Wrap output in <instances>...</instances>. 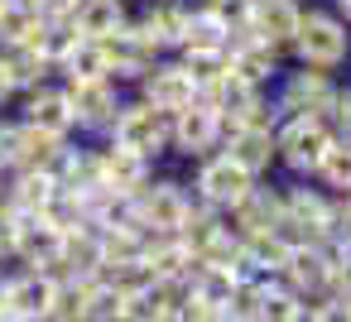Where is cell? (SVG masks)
Wrapping results in <instances>:
<instances>
[{"mask_svg": "<svg viewBox=\"0 0 351 322\" xmlns=\"http://www.w3.org/2000/svg\"><path fill=\"white\" fill-rule=\"evenodd\" d=\"M313 308H317V322H351V298L327 293V298H317Z\"/></svg>", "mask_w": 351, "mask_h": 322, "instance_id": "8d00e7d4", "label": "cell"}, {"mask_svg": "<svg viewBox=\"0 0 351 322\" xmlns=\"http://www.w3.org/2000/svg\"><path fill=\"white\" fill-rule=\"evenodd\" d=\"M337 5H341V10H346V15H351V0H337Z\"/></svg>", "mask_w": 351, "mask_h": 322, "instance_id": "ee69618b", "label": "cell"}, {"mask_svg": "<svg viewBox=\"0 0 351 322\" xmlns=\"http://www.w3.org/2000/svg\"><path fill=\"white\" fill-rule=\"evenodd\" d=\"M0 322H20V317H10V312H5V317H0Z\"/></svg>", "mask_w": 351, "mask_h": 322, "instance_id": "f6af8a7d", "label": "cell"}, {"mask_svg": "<svg viewBox=\"0 0 351 322\" xmlns=\"http://www.w3.org/2000/svg\"><path fill=\"white\" fill-rule=\"evenodd\" d=\"M169 140H173L183 154H207V149L221 140V116H217L212 106L193 101L188 111H178V116H173V125H169Z\"/></svg>", "mask_w": 351, "mask_h": 322, "instance_id": "5bb4252c", "label": "cell"}, {"mask_svg": "<svg viewBox=\"0 0 351 322\" xmlns=\"http://www.w3.org/2000/svg\"><path fill=\"white\" fill-rule=\"evenodd\" d=\"M226 135V159L236 169H245L250 178L269 169L274 159V130H221Z\"/></svg>", "mask_w": 351, "mask_h": 322, "instance_id": "ac0fdd59", "label": "cell"}, {"mask_svg": "<svg viewBox=\"0 0 351 322\" xmlns=\"http://www.w3.org/2000/svg\"><path fill=\"white\" fill-rule=\"evenodd\" d=\"M332 116L341 121V140L351 145V92H337V106H332Z\"/></svg>", "mask_w": 351, "mask_h": 322, "instance_id": "ab89813d", "label": "cell"}, {"mask_svg": "<svg viewBox=\"0 0 351 322\" xmlns=\"http://www.w3.org/2000/svg\"><path fill=\"white\" fill-rule=\"evenodd\" d=\"M183 73L193 77V87H197V97L226 73V53H183Z\"/></svg>", "mask_w": 351, "mask_h": 322, "instance_id": "836d02e7", "label": "cell"}, {"mask_svg": "<svg viewBox=\"0 0 351 322\" xmlns=\"http://www.w3.org/2000/svg\"><path fill=\"white\" fill-rule=\"evenodd\" d=\"M226 25H217L207 10H193L188 15V29H183V53H226Z\"/></svg>", "mask_w": 351, "mask_h": 322, "instance_id": "f1b7e54d", "label": "cell"}, {"mask_svg": "<svg viewBox=\"0 0 351 322\" xmlns=\"http://www.w3.org/2000/svg\"><path fill=\"white\" fill-rule=\"evenodd\" d=\"M15 250V212L0 202V255H10Z\"/></svg>", "mask_w": 351, "mask_h": 322, "instance_id": "f35d334b", "label": "cell"}, {"mask_svg": "<svg viewBox=\"0 0 351 322\" xmlns=\"http://www.w3.org/2000/svg\"><path fill=\"white\" fill-rule=\"evenodd\" d=\"M188 15L193 10H183L178 0H154L149 5V15L140 20V29L164 49V44H183V29H188Z\"/></svg>", "mask_w": 351, "mask_h": 322, "instance_id": "d4e9b609", "label": "cell"}, {"mask_svg": "<svg viewBox=\"0 0 351 322\" xmlns=\"http://www.w3.org/2000/svg\"><path fill=\"white\" fill-rule=\"evenodd\" d=\"M53 293H58V279L44 274V269L10 274V279H5V312L20 317V322H49Z\"/></svg>", "mask_w": 351, "mask_h": 322, "instance_id": "52a82bcc", "label": "cell"}, {"mask_svg": "<svg viewBox=\"0 0 351 322\" xmlns=\"http://www.w3.org/2000/svg\"><path fill=\"white\" fill-rule=\"evenodd\" d=\"M317 173H322V183H327V188L346 193V188H351V145H346V140H332V149L322 154Z\"/></svg>", "mask_w": 351, "mask_h": 322, "instance_id": "d6a6232c", "label": "cell"}, {"mask_svg": "<svg viewBox=\"0 0 351 322\" xmlns=\"http://www.w3.org/2000/svg\"><path fill=\"white\" fill-rule=\"evenodd\" d=\"M332 106H337V87H332V77L317 73V68L293 73L289 87H284V97H279V111H293V116H308V121H322Z\"/></svg>", "mask_w": 351, "mask_h": 322, "instance_id": "30bf717a", "label": "cell"}, {"mask_svg": "<svg viewBox=\"0 0 351 322\" xmlns=\"http://www.w3.org/2000/svg\"><path fill=\"white\" fill-rule=\"evenodd\" d=\"M293 49H298V58H303V68H317V73H327V68H337L341 58H346V29H341V20H332V15H303L298 20V34H293Z\"/></svg>", "mask_w": 351, "mask_h": 322, "instance_id": "3957f363", "label": "cell"}, {"mask_svg": "<svg viewBox=\"0 0 351 322\" xmlns=\"http://www.w3.org/2000/svg\"><path fill=\"white\" fill-rule=\"evenodd\" d=\"M279 284L298 298V303H317L332 293V260L322 245H293L289 250V264L279 274Z\"/></svg>", "mask_w": 351, "mask_h": 322, "instance_id": "8992f818", "label": "cell"}, {"mask_svg": "<svg viewBox=\"0 0 351 322\" xmlns=\"http://www.w3.org/2000/svg\"><path fill=\"white\" fill-rule=\"evenodd\" d=\"M63 97H68L73 125H111V121H116V111H121L111 77H106V82H73Z\"/></svg>", "mask_w": 351, "mask_h": 322, "instance_id": "9a60e30c", "label": "cell"}, {"mask_svg": "<svg viewBox=\"0 0 351 322\" xmlns=\"http://www.w3.org/2000/svg\"><path fill=\"white\" fill-rule=\"evenodd\" d=\"M121 312H125V298L106 279H92L87 284V322H121Z\"/></svg>", "mask_w": 351, "mask_h": 322, "instance_id": "1f68e13d", "label": "cell"}, {"mask_svg": "<svg viewBox=\"0 0 351 322\" xmlns=\"http://www.w3.org/2000/svg\"><path fill=\"white\" fill-rule=\"evenodd\" d=\"M53 279H101V240H97V226L63 231Z\"/></svg>", "mask_w": 351, "mask_h": 322, "instance_id": "7c38bea8", "label": "cell"}, {"mask_svg": "<svg viewBox=\"0 0 351 322\" xmlns=\"http://www.w3.org/2000/svg\"><path fill=\"white\" fill-rule=\"evenodd\" d=\"M39 29H44V20L29 10V0H0V44L5 49L34 44Z\"/></svg>", "mask_w": 351, "mask_h": 322, "instance_id": "603a6c76", "label": "cell"}, {"mask_svg": "<svg viewBox=\"0 0 351 322\" xmlns=\"http://www.w3.org/2000/svg\"><path fill=\"white\" fill-rule=\"evenodd\" d=\"M63 140L34 130V125H15V169H29V173H53V164L63 159Z\"/></svg>", "mask_w": 351, "mask_h": 322, "instance_id": "e0dca14e", "label": "cell"}, {"mask_svg": "<svg viewBox=\"0 0 351 322\" xmlns=\"http://www.w3.org/2000/svg\"><path fill=\"white\" fill-rule=\"evenodd\" d=\"M121 5H125V0H121Z\"/></svg>", "mask_w": 351, "mask_h": 322, "instance_id": "7dc6e473", "label": "cell"}, {"mask_svg": "<svg viewBox=\"0 0 351 322\" xmlns=\"http://www.w3.org/2000/svg\"><path fill=\"white\" fill-rule=\"evenodd\" d=\"M298 20H303L298 0H255V10H250V34L279 53V44H293Z\"/></svg>", "mask_w": 351, "mask_h": 322, "instance_id": "4fadbf2b", "label": "cell"}, {"mask_svg": "<svg viewBox=\"0 0 351 322\" xmlns=\"http://www.w3.org/2000/svg\"><path fill=\"white\" fill-rule=\"evenodd\" d=\"M63 73H68V82H106V77H111L106 53H101V44H92V39H77V44L63 53Z\"/></svg>", "mask_w": 351, "mask_h": 322, "instance_id": "4316f807", "label": "cell"}, {"mask_svg": "<svg viewBox=\"0 0 351 322\" xmlns=\"http://www.w3.org/2000/svg\"><path fill=\"white\" fill-rule=\"evenodd\" d=\"M111 145H116V149H130V154H140V159H154V154L169 145V121H164L154 106H145V101L121 106L116 121H111Z\"/></svg>", "mask_w": 351, "mask_h": 322, "instance_id": "7a4b0ae2", "label": "cell"}, {"mask_svg": "<svg viewBox=\"0 0 351 322\" xmlns=\"http://www.w3.org/2000/svg\"><path fill=\"white\" fill-rule=\"evenodd\" d=\"M236 284H241V274H231V269H217V264H202V260H197V269H193V279H188V293H197L207 308L226 312V303H231Z\"/></svg>", "mask_w": 351, "mask_h": 322, "instance_id": "cb8c5ba5", "label": "cell"}, {"mask_svg": "<svg viewBox=\"0 0 351 322\" xmlns=\"http://www.w3.org/2000/svg\"><path fill=\"white\" fill-rule=\"evenodd\" d=\"M332 130H327V121H308V116H289V125H279L274 130V154L289 164V169H298V173H317V164H322V154L332 149Z\"/></svg>", "mask_w": 351, "mask_h": 322, "instance_id": "6da1fadb", "label": "cell"}, {"mask_svg": "<svg viewBox=\"0 0 351 322\" xmlns=\"http://www.w3.org/2000/svg\"><path fill=\"white\" fill-rule=\"evenodd\" d=\"M212 322H245V317H236V312H217Z\"/></svg>", "mask_w": 351, "mask_h": 322, "instance_id": "7bdbcfd3", "label": "cell"}, {"mask_svg": "<svg viewBox=\"0 0 351 322\" xmlns=\"http://www.w3.org/2000/svg\"><path fill=\"white\" fill-rule=\"evenodd\" d=\"M341 197H346V202H351V188H346V193H341Z\"/></svg>", "mask_w": 351, "mask_h": 322, "instance_id": "bcb514c9", "label": "cell"}, {"mask_svg": "<svg viewBox=\"0 0 351 322\" xmlns=\"http://www.w3.org/2000/svg\"><path fill=\"white\" fill-rule=\"evenodd\" d=\"M25 125H34V130H44V135H53V140H63V135L73 130L68 97H63L58 87H39V92L29 97V106H25Z\"/></svg>", "mask_w": 351, "mask_h": 322, "instance_id": "44dd1931", "label": "cell"}, {"mask_svg": "<svg viewBox=\"0 0 351 322\" xmlns=\"http://www.w3.org/2000/svg\"><path fill=\"white\" fill-rule=\"evenodd\" d=\"M53 193H58L53 173H29V169H20V178H15V188H10V197H5V207H10V212H20V216H44V212H49V202H53Z\"/></svg>", "mask_w": 351, "mask_h": 322, "instance_id": "7402d4cb", "label": "cell"}, {"mask_svg": "<svg viewBox=\"0 0 351 322\" xmlns=\"http://www.w3.org/2000/svg\"><path fill=\"white\" fill-rule=\"evenodd\" d=\"M87 284L92 279H58L49 322H87Z\"/></svg>", "mask_w": 351, "mask_h": 322, "instance_id": "4dcf8cb0", "label": "cell"}, {"mask_svg": "<svg viewBox=\"0 0 351 322\" xmlns=\"http://www.w3.org/2000/svg\"><path fill=\"white\" fill-rule=\"evenodd\" d=\"M212 317H217V308H207L197 293H188V288H183V303H178L173 322H212Z\"/></svg>", "mask_w": 351, "mask_h": 322, "instance_id": "d590c367", "label": "cell"}, {"mask_svg": "<svg viewBox=\"0 0 351 322\" xmlns=\"http://www.w3.org/2000/svg\"><path fill=\"white\" fill-rule=\"evenodd\" d=\"M279 193H269V188H250L236 207H231V216H236V236H265V231H274L279 226Z\"/></svg>", "mask_w": 351, "mask_h": 322, "instance_id": "d6986e66", "label": "cell"}, {"mask_svg": "<svg viewBox=\"0 0 351 322\" xmlns=\"http://www.w3.org/2000/svg\"><path fill=\"white\" fill-rule=\"evenodd\" d=\"M289 322H317V308H313V303H303V308H298Z\"/></svg>", "mask_w": 351, "mask_h": 322, "instance_id": "60d3db41", "label": "cell"}, {"mask_svg": "<svg viewBox=\"0 0 351 322\" xmlns=\"http://www.w3.org/2000/svg\"><path fill=\"white\" fill-rule=\"evenodd\" d=\"M188 193L178 188V183H145L135 197H130V212H135V221L145 226V231H159V236H173L178 226H183V216H188Z\"/></svg>", "mask_w": 351, "mask_h": 322, "instance_id": "5b68a950", "label": "cell"}, {"mask_svg": "<svg viewBox=\"0 0 351 322\" xmlns=\"http://www.w3.org/2000/svg\"><path fill=\"white\" fill-rule=\"evenodd\" d=\"M298 308H303V303H298L279 279H260V284H255V312H250V322H289Z\"/></svg>", "mask_w": 351, "mask_h": 322, "instance_id": "83f0119b", "label": "cell"}, {"mask_svg": "<svg viewBox=\"0 0 351 322\" xmlns=\"http://www.w3.org/2000/svg\"><path fill=\"white\" fill-rule=\"evenodd\" d=\"M53 63L39 53V49H10L5 53V73H10V87H29V92H39L44 87V73H49Z\"/></svg>", "mask_w": 351, "mask_h": 322, "instance_id": "f546056e", "label": "cell"}, {"mask_svg": "<svg viewBox=\"0 0 351 322\" xmlns=\"http://www.w3.org/2000/svg\"><path fill=\"white\" fill-rule=\"evenodd\" d=\"M29 10H34L39 20H68V15L77 10V0H29Z\"/></svg>", "mask_w": 351, "mask_h": 322, "instance_id": "74e56055", "label": "cell"}, {"mask_svg": "<svg viewBox=\"0 0 351 322\" xmlns=\"http://www.w3.org/2000/svg\"><path fill=\"white\" fill-rule=\"evenodd\" d=\"M197 101V87L193 77L183 73V63H159L149 77H145V106H154L159 116H178Z\"/></svg>", "mask_w": 351, "mask_h": 322, "instance_id": "8fae6325", "label": "cell"}, {"mask_svg": "<svg viewBox=\"0 0 351 322\" xmlns=\"http://www.w3.org/2000/svg\"><path fill=\"white\" fill-rule=\"evenodd\" d=\"M97 164H101V188L116 193V197H135L149 183V159H140L130 149H116L111 145V149L97 154Z\"/></svg>", "mask_w": 351, "mask_h": 322, "instance_id": "2e32d148", "label": "cell"}, {"mask_svg": "<svg viewBox=\"0 0 351 322\" xmlns=\"http://www.w3.org/2000/svg\"><path fill=\"white\" fill-rule=\"evenodd\" d=\"M217 25H226V34L236 29H250V10H255V0H207L202 5Z\"/></svg>", "mask_w": 351, "mask_h": 322, "instance_id": "e575fe53", "label": "cell"}, {"mask_svg": "<svg viewBox=\"0 0 351 322\" xmlns=\"http://www.w3.org/2000/svg\"><path fill=\"white\" fill-rule=\"evenodd\" d=\"M68 20H73L77 39L101 44L106 34H116V29L125 25V5H121V0H77V10H73Z\"/></svg>", "mask_w": 351, "mask_h": 322, "instance_id": "ffe728a7", "label": "cell"}, {"mask_svg": "<svg viewBox=\"0 0 351 322\" xmlns=\"http://www.w3.org/2000/svg\"><path fill=\"white\" fill-rule=\"evenodd\" d=\"M58 245H63V231H53L44 216H20L15 212V260L29 264V269H44L53 274L58 269Z\"/></svg>", "mask_w": 351, "mask_h": 322, "instance_id": "9c48e42d", "label": "cell"}, {"mask_svg": "<svg viewBox=\"0 0 351 322\" xmlns=\"http://www.w3.org/2000/svg\"><path fill=\"white\" fill-rule=\"evenodd\" d=\"M101 53H106V68L116 77H149L159 68V44L140 25H121L116 34H106L101 39Z\"/></svg>", "mask_w": 351, "mask_h": 322, "instance_id": "277c9868", "label": "cell"}, {"mask_svg": "<svg viewBox=\"0 0 351 322\" xmlns=\"http://www.w3.org/2000/svg\"><path fill=\"white\" fill-rule=\"evenodd\" d=\"M221 231H226V221H221L212 207H202V202H197V207H188V216H183V226H178L173 236H178V240H183V250L197 260V255H202Z\"/></svg>", "mask_w": 351, "mask_h": 322, "instance_id": "484cf974", "label": "cell"}, {"mask_svg": "<svg viewBox=\"0 0 351 322\" xmlns=\"http://www.w3.org/2000/svg\"><path fill=\"white\" fill-rule=\"evenodd\" d=\"M15 87H10V73H5V58H0V101H5Z\"/></svg>", "mask_w": 351, "mask_h": 322, "instance_id": "b9f144b4", "label": "cell"}, {"mask_svg": "<svg viewBox=\"0 0 351 322\" xmlns=\"http://www.w3.org/2000/svg\"><path fill=\"white\" fill-rule=\"evenodd\" d=\"M255 188V178L245 173V169H236L226 154H217V159H207L202 169H197V197H202V207H212V212H231L245 193Z\"/></svg>", "mask_w": 351, "mask_h": 322, "instance_id": "ba28073f", "label": "cell"}]
</instances>
